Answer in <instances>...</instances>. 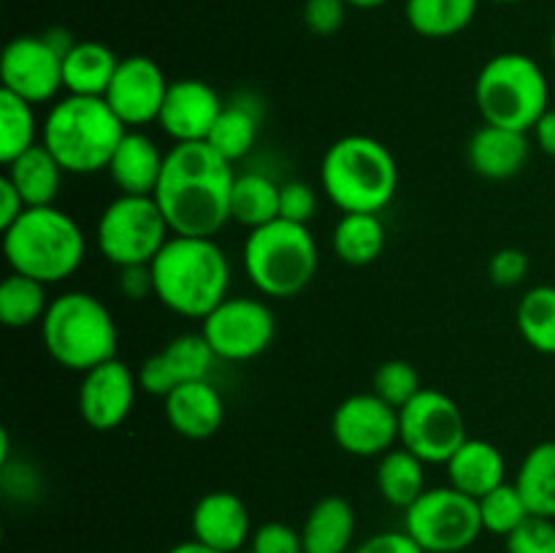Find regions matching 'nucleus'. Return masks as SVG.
Wrapping results in <instances>:
<instances>
[{
	"label": "nucleus",
	"mask_w": 555,
	"mask_h": 553,
	"mask_svg": "<svg viewBox=\"0 0 555 553\" xmlns=\"http://www.w3.org/2000/svg\"><path fill=\"white\" fill-rule=\"evenodd\" d=\"M320 253L309 226L276 217L244 239L242 266L255 291L269 298H293L318 274Z\"/></svg>",
	"instance_id": "0eeeda50"
},
{
	"label": "nucleus",
	"mask_w": 555,
	"mask_h": 553,
	"mask_svg": "<svg viewBox=\"0 0 555 553\" xmlns=\"http://www.w3.org/2000/svg\"><path fill=\"white\" fill-rule=\"evenodd\" d=\"M531 260L524 249L518 247H502L499 253L491 255L488 260V276L493 285L499 287H515L529 276Z\"/></svg>",
	"instance_id": "a19ab883"
},
{
	"label": "nucleus",
	"mask_w": 555,
	"mask_h": 553,
	"mask_svg": "<svg viewBox=\"0 0 555 553\" xmlns=\"http://www.w3.org/2000/svg\"><path fill=\"white\" fill-rule=\"evenodd\" d=\"M356 526V510L345 497H323L301 526L304 553H347Z\"/></svg>",
	"instance_id": "b1692460"
},
{
	"label": "nucleus",
	"mask_w": 555,
	"mask_h": 553,
	"mask_svg": "<svg viewBox=\"0 0 555 553\" xmlns=\"http://www.w3.org/2000/svg\"><path fill=\"white\" fill-rule=\"evenodd\" d=\"M466 421L448 394L423 388L399 410V442L426 464H448L466 442Z\"/></svg>",
	"instance_id": "9b49d317"
},
{
	"label": "nucleus",
	"mask_w": 555,
	"mask_h": 553,
	"mask_svg": "<svg viewBox=\"0 0 555 553\" xmlns=\"http://www.w3.org/2000/svg\"><path fill=\"white\" fill-rule=\"evenodd\" d=\"M515 486L531 515L555 520V439L534 445L526 453L515 475Z\"/></svg>",
	"instance_id": "cd10ccee"
},
{
	"label": "nucleus",
	"mask_w": 555,
	"mask_h": 553,
	"mask_svg": "<svg viewBox=\"0 0 555 553\" xmlns=\"http://www.w3.org/2000/svg\"><path fill=\"white\" fill-rule=\"evenodd\" d=\"M331 434L345 453L379 459L399 442V410L377 394H352L331 417Z\"/></svg>",
	"instance_id": "ddd939ff"
},
{
	"label": "nucleus",
	"mask_w": 555,
	"mask_h": 553,
	"mask_svg": "<svg viewBox=\"0 0 555 553\" xmlns=\"http://www.w3.org/2000/svg\"><path fill=\"white\" fill-rule=\"evenodd\" d=\"M318 190L307 182H285L280 188V217L287 222H298V226H309L314 215H318Z\"/></svg>",
	"instance_id": "58836bf2"
},
{
	"label": "nucleus",
	"mask_w": 555,
	"mask_h": 553,
	"mask_svg": "<svg viewBox=\"0 0 555 553\" xmlns=\"http://www.w3.org/2000/svg\"><path fill=\"white\" fill-rule=\"evenodd\" d=\"M350 9H361V11H372V9H379V5H385L388 0H345Z\"/></svg>",
	"instance_id": "09e8293b"
},
{
	"label": "nucleus",
	"mask_w": 555,
	"mask_h": 553,
	"mask_svg": "<svg viewBox=\"0 0 555 553\" xmlns=\"http://www.w3.org/2000/svg\"><path fill=\"white\" fill-rule=\"evenodd\" d=\"M488 3H499V5H515V3H524V0H488Z\"/></svg>",
	"instance_id": "8fccbe9b"
},
{
	"label": "nucleus",
	"mask_w": 555,
	"mask_h": 553,
	"mask_svg": "<svg viewBox=\"0 0 555 553\" xmlns=\"http://www.w3.org/2000/svg\"><path fill=\"white\" fill-rule=\"evenodd\" d=\"M377 488L385 502L406 510L426 491V461H421L406 448L388 450L379 455Z\"/></svg>",
	"instance_id": "7c9ffc66"
},
{
	"label": "nucleus",
	"mask_w": 555,
	"mask_h": 553,
	"mask_svg": "<svg viewBox=\"0 0 555 553\" xmlns=\"http://www.w3.org/2000/svg\"><path fill=\"white\" fill-rule=\"evenodd\" d=\"M201 334L220 361H253L274 342L276 318L260 298L228 296L201 320Z\"/></svg>",
	"instance_id": "f8f14e48"
},
{
	"label": "nucleus",
	"mask_w": 555,
	"mask_h": 553,
	"mask_svg": "<svg viewBox=\"0 0 555 553\" xmlns=\"http://www.w3.org/2000/svg\"><path fill=\"white\" fill-rule=\"evenodd\" d=\"M518 331L526 345L542 356H555V285H537L518 301Z\"/></svg>",
	"instance_id": "72a5a7b5"
},
{
	"label": "nucleus",
	"mask_w": 555,
	"mask_h": 553,
	"mask_svg": "<svg viewBox=\"0 0 555 553\" xmlns=\"http://www.w3.org/2000/svg\"><path fill=\"white\" fill-rule=\"evenodd\" d=\"M421 390V374L412 363L401 361V358L379 363V369L374 372V394L388 401L390 407H396V410H401L406 401L415 399Z\"/></svg>",
	"instance_id": "e433bc0d"
},
{
	"label": "nucleus",
	"mask_w": 555,
	"mask_h": 553,
	"mask_svg": "<svg viewBox=\"0 0 555 553\" xmlns=\"http://www.w3.org/2000/svg\"><path fill=\"white\" fill-rule=\"evenodd\" d=\"M3 177L20 190L27 209H33V206H54L60 188H63L65 168L60 166L57 157L47 146L36 144L25 155L11 160Z\"/></svg>",
	"instance_id": "a878e982"
},
{
	"label": "nucleus",
	"mask_w": 555,
	"mask_h": 553,
	"mask_svg": "<svg viewBox=\"0 0 555 553\" xmlns=\"http://www.w3.org/2000/svg\"><path fill=\"white\" fill-rule=\"evenodd\" d=\"M128 133L106 98L65 95L43 119L41 144L57 157L65 173L106 171L119 141Z\"/></svg>",
	"instance_id": "20e7f679"
},
{
	"label": "nucleus",
	"mask_w": 555,
	"mask_h": 553,
	"mask_svg": "<svg viewBox=\"0 0 555 553\" xmlns=\"http://www.w3.org/2000/svg\"><path fill=\"white\" fill-rule=\"evenodd\" d=\"M168 87L160 65L146 54H130L119 60V68L114 74L112 85L106 90V103L117 114L128 130H139L144 125L157 123L160 108L166 103Z\"/></svg>",
	"instance_id": "2eb2a0df"
},
{
	"label": "nucleus",
	"mask_w": 555,
	"mask_h": 553,
	"mask_svg": "<svg viewBox=\"0 0 555 553\" xmlns=\"http://www.w3.org/2000/svg\"><path fill=\"white\" fill-rule=\"evenodd\" d=\"M249 551L253 553H304L301 531L293 529L291 524L282 520H269V524L258 526L249 540Z\"/></svg>",
	"instance_id": "ea45409f"
},
{
	"label": "nucleus",
	"mask_w": 555,
	"mask_h": 553,
	"mask_svg": "<svg viewBox=\"0 0 555 553\" xmlns=\"http://www.w3.org/2000/svg\"><path fill=\"white\" fill-rule=\"evenodd\" d=\"M3 90L25 98L27 103H49L63 90V54L47 36H16L5 43L0 57Z\"/></svg>",
	"instance_id": "4468645a"
},
{
	"label": "nucleus",
	"mask_w": 555,
	"mask_h": 553,
	"mask_svg": "<svg viewBox=\"0 0 555 553\" xmlns=\"http://www.w3.org/2000/svg\"><path fill=\"white\" fill-rule=\"evenodd\" d=\"M551 54H553V63H555V27H553V36H551Z\"/></svg>",
	"instance_id": "3c124183"
},
{
	"label": "nucleus",
	"mask_w": 555,
	"mask_h": 553,
	"mask_svg": "<svg viewBox=\"0 0 555 553\" xmlns=\"http://www.w3.org/2000/svg\"><path fill=\"white\" fill-rule=\"evenodd\" d=\"M166 155L141 130H128L108 163V177L122 195H155Z\"/></svg>",
	"instance_id": "4be33fe9"
},
{
	"label": "nucleus",
	"mask_w": 555,
	"mask_h": 553,
	"mask_svg": "<svg viewBox=\"0 0 555 553\" xmlns=\"http://www.w3.org/2000/svg\"><path fill=\"white\" fill-rule=\"evenodd\" d=\"M280 188L282 184L266 173H236L231 193V220L247 231L274 222L280 217Z\"/></svg>",
	"instance_id": "c85d7f7f"
},
{
	"label": "nucleus",
	"mask_w": 555,
	"mask_h": 553,
	"mask_svg": "<svg viewBox=\"0 0 555 553\" xmlns=\"http://www.w3.org/2000/svg\"><path fill=\"white\" fill-rule=\"evenodd\" d=\"M171 236L173 231L155 195L119 193L106 204L95 226L98 253L117 269L152 263Z\"/></svg>",
	"instance_id": "1a4fd4ad"
},
{
	"label": "nucleus",
	"mask_w": 555,
	"mask_h": 553,
	"mask_svg": "<svg viewBox=\"0 0 555 553\" xmlns=\"http://www.w3.org/2000/svg\"><path fill=\"white\" fill-rule=\"evenodd\" d=\"M356 553H426L406 529L377 531L356 548Z\"/></svg>",
	"instance_id": "37998d69"
},
{
	"label": "nucleus",
	"mask_w": 555,
	"mask_h": 553,
	"mask_svg": "<svg viewBox=\"0 0 555 553\" xmlns=\"http://www.w3.org/2000/svg\"><path fill=\"white\" fill-rule=\"evenodd\" d=\"M238 553H253V551H238Z\"/></svg>",
	"instance_id": "603ef678"
},
{
	"label": "nucleus",
	"mask_w": 555,
	"mask_h": 553,
	"mask_svg": "<svg viewBox=\"0 0 555 553\" xmlns=\"http://www.w3.org/2000/svg\"><path fill=\"white\" fill-rule=\"evenodd\" d=\"M531 155L529 133L513 128H499V125H482L469 136L466 144V160L469 168L482 179L504 182V179L518 177L526 168Z\"/></svg>",
	"instance_id": "aec40b11"
},
{
	"label": "nucleus",
	"mask_w": 555,
	"mask_h": 553,
	"mask_svg": "<svg viewBox=\"0 0 555 553\" xmlns=\"http://www.w3.org/2000/svg\"><path fill=\"white\" fill-rule=\"evenodd\" d=\"M404 529L426 553H464L486 531L477 499L450 483L426 488L404 510Z\"/></svg>",
	"instance_id": "9d476101"
},
{
	"label": "nucleus",
	"mask_w": 555,
	"mask_h": 553,
	"mask_svg": "<svg viewBox=\"0 0 555 553\" xmlns=\"http://www.w3.org/2000/svg\"><path fill=\"white\" fill-rule=\"evenodd\" d=\"M25 209H27V204H25V198L20 195V190H16L5 177L0 179V228L5 231L9 226H14Z\"/></svg>",
	"instance_id": "a18cd8bd"
},
{
	"label": "nucleus",
	"mask_w": 555,
	"mask_h": 553,
	"mask_svg": "<svg viewBox=\"0 0 555 553\" xmlns=\"http://www.w3.org/2000/svg\"><path fill=\"white\" fill-rule=\"evenodd\" d=\"M150 266L155 298L173 314L204 320L228 298L231 260L211 236L173 233Z\"/></svg>",
	"instance_id": "f03ea898"
},
{
	"label": "nucleus",
	"mask_w": 555,
	"mask_h": 553,
	"mask_svg": "<svg viewBox=\"0 0 555 553\" xmlns=\"http://www.w3.org/2000/svg\"><path fill=\"white\" fill-rule=\"evenodd\" d=\"M507 540V553H555V520L529 515Z\"/></svg>",
	"instance_id": "4c0bfd02"
},
{
	"label": "nucleus",
	"mask_w": 555,
	"mask_h": 553,
	"mask_svg": "<svg viewBox=\"0 0 555 553\" xmlns=\"http://www.w3.org/2000/svg\"><path fill=\"white\" fill-rule=\"evenodd\" d=\"M41 342L49 358L70 372H90L117 358V323L106 304L85 291L52 298L41 320Z\"/></svg>",
	"instance_id": "423d86ee"
},
{
	"label": "nucleus",
	"mask_w": 555,
	"mask_h": 553,
	"mask_svg": "<svg viewBox=\"0 0 555 553\" xmlns=\"http://www.w3.org/2000/svg\"><path fill=\"white\" fill-rule=\"evenodd\" d=\"M117 68L119 57L106 43L76 41L63 60V90L68 95L103 98Z\"/></svg>",
	"instance_id": "393cba45"
},
{
	"label": "nucleus",
	"mask_w": 555,
	"mask_h": 553,
	"mask_svg": "<svg viewBox=\"0 0 555 553\" xmlns=\"http://www.w3.org/2000/svg\"><path fill=\"white\" fill-rule=\"evenodd\" d=\"M217 356L204 334H179L160 352L141 363L139 388L150 396L166 399L173 388L195 380H209Z\"/></svg>",
	"instance_id": "f3484780"
},
{
	"label": "nucleus",
	"mask_w": 555,
	"mask_h": 553,
	"mask_svg": "<svg viewBox=\"0 0 555 553\" xmlns=\"http://www.w3.org/2000/svg\"><path fill=\"white\" fill-rule=\"evenodd\" d=\"M347 16L345 0H307L304 3V22L314 36H334L341 30Z\"/></svg>",
	"instance_id": "79ce46f5"
},
{
	"label": "nucleus",
	"mask_w": 555,
	"mask_h": 553,
	"mask_svg": "<svg viewBox=\"0 0 555 553\" xmlns=\"http://www.w3.org/2000/svg\"><path fill=\"white\" fill-rule=\"evenodd\" d=\"M477 504H480L482 529L499 537H509L531 515L515 483H502L477 499Z\"/></svg>",
	"instance_id": "c9c22d12"
},
{
	"label": "nucleus",
	"mask_w": 555,
	"mask_h": 553,
	"mask_svg": "<svg viewBox=\"0 0 555 553\" xmlns=\"http://www.w3.org/2000/svg\"><path fill=\"white\" fill-rule=\"evenodd\" d=\"M139 374L119 358L81 374L79 415L95 432H114L128 421L139 396Z\"/></svg>",
	"instance_id": "dca6fc26"
},
{
	"label": "nucleus",
	"mask_w": 555,
	"mask_h": 553,
	"mask_svg": "<svg viewBox=\"0 0 555 553\" xmlns=\"http://www.w3.org/2000/svg\"><path fill=\"white\" fill-rule=\"evenodd\" d=\"M534 141L547 157H555V108H547L540 123L534 125Z\"/></svg>",
	"instance_id": "49530a36"
},
{
	"label": "nucleus",
	"mask_w": 555,
	"mask_h": 553,
	"mask_svg": "<svg viewBox=\"0 0 555 553\" xmlns=\"http://www.w3.org/2000/svg\"><path fill=\"white\" fill-rule=\"evenodd\" d=\"M85 231L57 206H33L3 231V255L11 271L43 285L68 280L85 260Z\"/></svg>",
	"instance_id": "39448f33"
},
{
	"label": "nucleus",
	"mask_w": 555,
	"mask_h": 553,
	"mask_svg": "<svg viewBox=\"0 0 555 553\" xmlns=\"http://www.w3.org/2000/svg\"><path fill=\"white\" fill-rule=\"evenodd\" d=\"M444 470H448L450 486L475 499L486 497L488 491L507 483V461H504L502 450L488 439H466L450 455Z\"/></svg>",
	"instance_id": "5701e85b"
},
{
	"label": "nucleus",
	"mask_w": 555,
	"mask_h": 553,
	"mask_svg": "<svg viewBox=\"0 0 555 553\" xmlns=\"http://www.w3.org/2000/svg\"><path fill=\"white\" fill-rule=\"evenodd\" d=\"M166 421L179 437L184 439H209L220 432L225 421V401L220 390L209 380H195L173 388L163 399Z\"/></svg>",
	"instance_id": "412c9836"
},
{
	"label": "nucleus",
	"mask_w": 555,
	"mask_h": 553,
	"mask_svg": "<svg viewBox=\"0 0 555 553\" xmlns=\"http://www.w3.org/2000/svg\"><path fill=\"white\" fill-rule=\"evenodd\" d=\"M49 304H52V298H49L47 285L33 280V276L11 271V274L0 282V320H3V325H9V329L41 325Z\"/></svg>",
	"instance_id": "473e14b6"
},
{
	"label": "nucleus",
	"mask_w": 555,
	"mask_h": 553,
	"mask_svg": "<svg viewBox=\"0 0 555 553\" xmlns=\"http://www.w3.org/2000/svg\"><path fill=\"white\" fill-rule=\"evenodd\" d=\"M222 98L204 79H177L168 87L157 125L173 144H198L209 139L222 112Z\"/></svg>",
	"instance_id": "a211bd4d"
},
{
	"label": "nucleus",
	"mask_w": 555,
	"mask_h": 553,
	"mask_svg": "<svg viewBox=\"0 0 555 553\" xmlns=\"http://www.w3.org/2000/svg\"><path fill=\"white\" fill-rule=\"evenodd\" d=\"M119 293L130 301H144L155 296V280H152V266H125L119 269Z\"/></svg>",
	"instance_id": "c03bdc74"
},
{
	"label": "nucleus",
	"mask_w": 555,
	"mask_h": 553,
	"mask_svg": "<svg viewBox=\"0 0 555 553\" xmlns=\"http://www.w3.org/2000/svg\"><path fill=\"white\" fill-rule=\"evenodd\" d=\"M168 553H220V551H215V548L204 545V542H198V540H195V537H193V540L179 542V545H173Z\"/></svg>",
	"instance_id": "de8ad7c7"
},
{
	"label": "nucleus",
	"mask_w": 555,
	"mask_h": 553,
	"mask_svg": "<svg viewBox=\"0 0 555 553\" xmlns=\"http://www.w3.org/2000/svg\"><path fill=\"white\" fill-rule=\"evenodd\" d=\"M38 141L36 106L9 90H0V160L9 166Z\"/></svg>",
	"instance_id": "f704fd0d"
},
{
	"label": "nucleus",
	"mask_w": 555,
	"mask_h": 553,
	"mask_svg": "<svg viewBox=\"0 0 555 553\" xmlns=\"http://www.w3.org/2000/svg\"><path fill=\"white\" fill-rule=\"evenodd\" d=\"M385 244H388V233H385L379 215L372 211H347L339 217L331 236V247L334 255L347 266H369L383 255Z\"/></svg>",
	"instance_id": "bb28decb"
},
{
	"label": "nucleus",
	"mask_w": 555,
	"mask_h": 553,
	"mask_svg": "<svg viewBox=\"0 0 555 553\" xmlns=\"http://www.w3.org/2000/svg\"><path fill=\"white\" fill-rule=\"evenodd\" d=\"M320 184L341 215H379L399 190V163L393 152L372 136H341L325 150L320 163Z\"/></svg>",
	"instance_id": "7ed1b4c3"
},
{
	"label": "nucleus",
	"mask_w": 555,
	"mask_h": 553,
	"mask_svg": "<svg viewBox=\"0 0 555 553\" xmlns=\"http://www.w3.org/2000/svg\"><path fill=\"white\" fill-rule=\"evenodd\" d=\"M260 133V112L258 106L244 101L225 103L211 128L206 144L215 152H220L228 163H236L253 152L255 141Z\"/></svg>",
	"instance_id": "2f4dec72"
},
{
	"label": "nucleus",
	"mask_w": 555,
	"mask_h": 553,
	"mask_svg": "<svg viewBox=\"0 0 555 553\" xmlns=\"http://www.w3.org/2000/svg\"><path fill=\"white\" fill-rule=\"evenodd\" d=\"M480 0H406L404 16L423 38H453L475 22Z\"/></svg>",
	"instance_id": "c756f323"
},
{
	"label": "nucleus",
	"mask_w": 555,
	"mask_h": 553,
	"mask_svg": "<svg viewBox=\"0 0 555 553\" xmlns=\"http://www.w3.org/2000/svg\"><path fill=\"white\" fill-rule=\"evenodd\" d=\"M190 526H193L195 540L220 553H238L247 545V540H253L247 504L231 491L204 493L195 502Z\"/></svg>",
	"instance_id": "6ab92c4d"
},
{
	"label": "nucleus",
	"mask_w": 555,
	"mask_h": 553,
	"mask_svg": "<svg viewBox=\"0 0 555 553\" xmlns=\"http://www.w3.org/2000/svg\"><path fill=\"white\" fill-rule=\"evenodd\" d=\"M233 163L206 141L173 144L166 152L155 201L179 236H211L231 220Z\"/></svg>",
	"instance_id": "f257e3e1"
},
{
	"label": "nucleus",
	"mask_w": 555,
	"mask_h": 553,
	"mask_svg": "<svg viewBox=\"0 0 555 553\" xmlns=\"http://www.w3.org/2000/svg\"><path fill=\"white\" fill-rule=\"evenodd\" d=\"M475 103L488 125L531 133L551 108V85L534 57L502 52L488 60L475 81Z\"/></svg>",
	"instance_id": "6e6552de"
}]
</instances>
